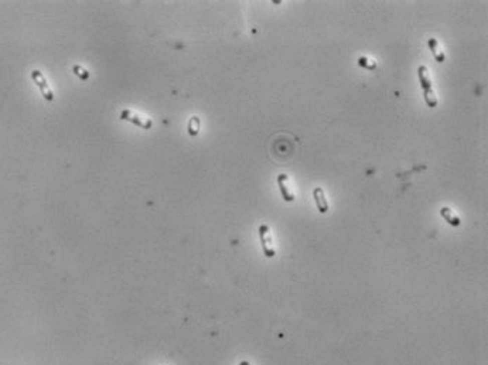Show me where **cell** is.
Instances as JSON below:
<instances>
[{
    "label": "cell",
    "instance_id": "cell-1",
    "mask_svg": "<svg viewBox=\"0 0 488 365\" xmlns=\"http://www.w3.org/2000/svg\"><path fill=\"white\" fill-rule=\"evenodd\" d=\"M417 75H419V82H420V87L423 89V98H425L426 105L429 108H436L439 105V101H437V96L434 95L433 88H432V81H430V77H429V70L426 65H420L417 68Z\"/></svg>",
    "mask_w": 488,
    "mask_h": 365
},
{
    "label": "cell",
    "instance_id": "cell-2",
    "mask_svg": "<svg viewBox=\"0 0 488 365\" xmlns=\"http://www.w3.org/2000/svg\"><path fill=\"white\" fill-rule=\"evenodd\" d=\"M32 80L34 81V84L39 87L40 92H41V95H43V98H44L46 101H48V102L54 101V94H53L51 88H50V85L47 84V80H46V77L43 75V72L39 71V70H33Z\"/></svg>",
    "mask_w": 488,
    "mask_h": 365
},
{
    "label": "cell",
    "instance_id": "cell-3",
    "mask_svg": "<svg viewBox=\"0 0 488 365\" xmlns=\"http://www.w3.org/2000/svg\"><path fill=\"white\" fill-rule=\"evenodd\" d=\"M258 231H259L260 245H262L263 254H265L266 258H273L276 252L273 246H272V237H270V232H269V227L266 224H262Z\"/></svg>",
    "mask_w": 488,
    "mask_h": 365
},
{
    "label": "cell",
    "instance_id": "cell-4",
    "mask_svg": "<svg viewBox=\"0 0 488 365\" xmlns=\"http://www.w3.org/2000/svg\"><path fill=\"white\" fill-rule=\"evenodd\" d=\"M120 118L125 120H129V122H133L134 125L143 127V129H150V127H151V120L150 119L144 120L143 118H140V116H137L136 113L129 111V109L122 112V113H120Z\"/></svg>",
    "mask_w": 488,
    "mask_h": 365
},
{
    "label": "cell",
    "instance_id": "cell-5",
    "mask_svg": "<svg viewBox=\"0 0 488 365\" xmlns=\"http://www.w3.org/2000/svg\"><path fill=\"white\" fill-rule=\"evenodd\" d=\"M313 197H314V203L317 206V210L321 213V214H326L329 211V201L326 199V194L321 187H315L313 190Z\"/></svg>",
    "mask_w": 488,
    "mask_h": 365
},
{
    "label": "cell",
    "instance_id": "cell-6",
    "mask_svg": "<svg viewBox=\"0 0 488 365\" xmlns=\"http://www.w3.org/2000/svg\"><path fill=\"white\" fill-rule=\"evenodd\" d=\"M287 178H289V175L284 174V173L277 175V186H279V191H280V194H282L284 201L286 203H291V201H294V196L287 189V184H286Z\"/></svg>",
    "mask_w": 488,
    "mask_h": 365
},
{
    "label": "cell",
    "instance_id": "cell-7",
    "mask_svg": "<svg viewBox=\"0 0 488 365\" xmlns=\"http://www.w3.org/2000/svg\"><path fill=\"white\" fill-rule=\"evenodd\" d=\"M427 46H429L430 51H432V54H433V57L436 58V61H437V63H444L446 57H444V54L441 53L440 48H439V41L436 40V39H429V40H427Z\"/></svg>",
    "mask_w": 488,
    "mask_h": 365
},
{
    "label": "cell",
    "instance_id": "cell-8",
    "mask_svg": "<svg viewBox=\"0 0 488 365\" xmlns=\"http://www.w3.org/2000/svg\"><path fill=\"white\" fill-rule=\"evenodd\" d=\"M440 215L447 221V224H450L451 227H458L461 224V220L457 217V215L453 214V211L450 210L449 207H444L440 210Z\"/></svg>",
    "mask_w": 488,
    "mask_h": 365
},
{
    "label": "cell",
    "instance_id": "cell-9",
    "mask_svg": "<svg viewBox=\"0 0 488 365\" xmlns=\"http://www.w3.org/2000/svg\"><path fill=\"white\" fill-rule=\"evenodd\" d=\"M200 127H201L200 119H198L197 116H193V118L189 120V135L197 136L198 133H200Z\"/></svg>",
    "mask_w": 488,
    "mask_h": 365
},
{
    "label": "cell",
    "instance_id": "cell-10",
    "mask_svg": "<svg viewBox=\"0 0 488 365\" xmlns=\"http://www.w3.org/2000/svg\"><path fill=\"white\" fill-rule=\"evenodd\" d=\"M74 74L75 75H78L79 78L82 81H85V80H88L89 78V74H88V71L87 70H84L82 67H79V65H75L74 67Z\"/></svg>",
    "mask_w": 488,
    "mask_h": 365
},
{
    "label": "cell",
    "instance_id": "cell-11",
    "mask_svg": "<svg viewBox=\"0 0 488 365\" xmlns=\"http://www.w3.org/2000/svg\"><path fill=\"white\" fill-rule=\"evenodd\" d=\"M358 64L361 65V67H365V68H368V70H375L377 68V64L375 63H370L367 58H364V57H361L360 60H358Z\"/></svg>",
    "mask_w": 488,
    "mask_h": 365
},
{
    "label": "cell",
    "instance_id": "cell-12",
    "mask_svg": "<svg viewBox=\"0 0 488 365\" xmlns=\"http://www.w3.org/2000/svg\"><path fill=\"white\" fill-rule=\"evenodd\" d=\"M239 365H249V362H248V361H241Z\"/></svg>",
    "mask_w": 488,
    "mask_h": 365
}]
</instances>
